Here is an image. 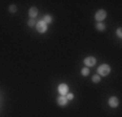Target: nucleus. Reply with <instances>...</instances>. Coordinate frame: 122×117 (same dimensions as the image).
Listing matches in <instances>:
<instances>
[{
	"instance_id": "nucleus-1",
	"label": "nucleus",
	"mask_w": 122,
	"mask_h": 117,
	"mask_svg": "<svg viewBox=\"0 0 122 117\" xmlns=\"http://www.w3.org/2000/svg\"><path fill=\"white\" fill-rule=\"evenodd\" d=\"M109 73H110V66L108 64H103L97 68V75H100V77H105Z\"/></svg>"
},
{
	"instance_id": "nucleus-2",
	"label": "nucleus",
	"mask_w": 122,
	"mask_h": 117,
	"mask_svg": "<svg viewBox=\"0 0 122 117\" xmlns=\"http://www.w3.org/2000/svg\"><path fill=\"white\" fill-rule=\"evenodd\" d=\"M107 17V12L104 9H99L96 13H95V20H96L97 22H103L104 20H105Z\"/></svg>"
},
{
	"instance_id": "nucleus-3",
	"label": "nucleus",
	"mask_w": 122,
	"mask_h": 117,
	"mask_svg": "<svg viewBox=\"0 0 122 117\" xmlns=\"http://www.w3.org/2000/svg\"><path fill=\"white\" fill-rule=\"evenodd\" d=\"M35 27H36L38 33H40V34H43V33H46V31H47V25H46V23H44V22L42 21V20H40V21H38V22H36Z\"/></svg>"
},
{
	"instance_id": "nucleus-4",
	"label": "nucleus",
	"mask_w": 122,
	"mask_h": 117,
	"mask_svg": "<svg viewBox=\"0 0 122 117\" xmlns=\"http://www.w3.org/2000/svg\"><path fill=\"white\" fill-rule=\"evenodd\" d=\"M83 63H85V65L87 68H90V66H94L95 64H96V58L94 56H87L85 60H83Z\"/></svg>"
},
{
	"instance_id": "nucleus-5",
	"label": "nucleus",
	"mask_w": 122,
	"mask_h": 117,
	"mask_svg": "<svg viewBox=\"0 0 122 117\" xmlns=\"http://www.w3.org/2000/svg\"><path fill=\"white\" fill-rule=\"evenodd\" d=\"M108 104H109V107H112V108H117L118 104H120V100H118L117 96H110L109 100H108Z\"/></svg>"
},
{
	"instance_id": "nucleus-6",
	"label": "nucleus",
	"mask_w": 122,
	"mask_h": 117,
	"mask_svg": "<svg viewBox=\"0 0 122 117\" xmlns=\"http://www.w3.org/2000/svg\"><path fill=\"white\" fill-rule=\"evenodd\" d=\"M57 90H59L60 95H64V96H65L66 94L69 92V86H68L66 83H61V85H59V89H57Z\"/></svg>"
},
{
	"instance_id": "nucleus-7",
	"label": "nucleus",
	"mask_w": 122,
	"mask_h": 117,
	"mask_svg": "<svg viewBox=\"0 0 122 117\" xmlns=\"http://www.w3.org/2000/svg\"><path fill=\"white\" fill-rule=\"evenodd\" d=\"M56 103L60 105V107H65L66 104H68V99L65 98L64 95H60L59 98H57V100H56Z\"/></svg>"
},
{
	"instance_id": "nucleus-8",
	"label": "nucleus",
	"mask_w": 122,
	"mask_h": 117,
	"mask_svg": "<svg viewBox=\"0 0 122 117\" xmlns=\"http://www.w3.org/2000/svg\"><path fill=\"white\" fill-rule=\"evenodd\" d=\"M29 16H30V18L35 20V17L38 16V8L36 7H31L30 9H29Z\"/></svg>"
},
{
	"instance_id": "nucleus-9",
	"label": "nucleus",
	"mask_w": 122,
	"mask_h": 117,
	"mask_svg": "<svg viewBox=\"0 0 122 117\" xmlns=\"http://www.w3.org/2000/svg\"><path fill=\"white\" fill-rule=\"evenodd\" d=\"M95 27H96V30H99V31H104L105 30V23H103V22H97L96 25H95Z\"/></svg>"
},
{
	"instance_id": "nucleus-10",
	"label": "nucleus",
	"mask_w": 122,
	"mask_h": 117,
	"mask_svg": "<svg viewBox=\"0 0 122 117\" xmlns=\"http://www.w3.org/2000/svg\"><path fill=\"white\" fill-rule=\"evenodd\" d=\"M42 21L44 22L46 25H48V23H51V22H52V17L49 16V14H46V16L43 17V20H42Z\"/></svg>"
},
{
	"instance_id": "nucleus-11",
	"label": "nucleus",
	"mask_w": 122,
	"mask_h": 117,
	"mask_svg": "<svg viewBox=\"0 0 122 117\" xmlns=\"http://www.w3.org/2000/svg\"><path fill=\"white\" fill-rule=\"evenodd\" d=\"M81 74L83 75V77H86V75L90 74V69L87 68V66H85V68H82V70H81Z\"/></svg>"
},
{
	"instance_id": "nucleus-12",
	"label": "nucleus",
	"mask_w": 122,
	"mask_h": 117,
	"mask_svg": "<svg viewBox=\"0 0 122 117\" xmlns=\"http://www.w3.org/2000/svg\"><path fill=\"white\" fill-rule=\"evenodd\" d=\"M8 11H9L10 13H16V12H17V5L16 4H10L9 8H8Z\"/></svg>"
},
{
	"instance_id": "nucleus-13",
	"label": "nucleus",
	"mask_w": 122,
	"mask_h": 117,
	"mask_svg": "<svg viewBox=\"0 0 122 117\" xmlns=\"http://www.w3.org/2000/svg\"><path fill=\"white\" fill-rule=\"evenodd\" d=\"M100 75H97V74H95V75H92V82H94V83H99V82H100Z\"/></svg>"
},
{
	"instance_id": "nucleus-14",
	"label": "nucleus",
	"mask_w": 122,
	"mask_h": 117,
	"mask_svg": "<svg viewBox=\"0 0 122 117\" xmlns=\"http://www.w3.org/2000/svg\"><path fill=\"white\" fill-rule=\"evenodd\" d=\"M27 25L30 26V27H33V26L36 25V21H35V20H33V18H30V20L27 21Z\"/></svg>"
},
{
	"instance_id": "nucleus-15",
	"label": "nucleus",
	"mask_w": 122,
	"mask_h": 117,
	"mask_svg": "<svg viewBox=\"0 0 122 117\" xmlns=\"http://www.w3.org/2000/svg\"><path fill=\"white\" fill-rule=\"evenodd\" d=\"M65 98L68 99V100H73V99H74V95H73V92H68V94L65 95Z\"/></svg>"
},
{
	"instance_id": "nucleus-16",
	"label": "nucleus",
	"mask_w": 122,
	"mask_h": 117,
	"mask_svg": "<svg viewBox=\"0 0 122 117\" xmlns=\"http://www.w3.org/2000/svg\"><path fill=\"white\" fill-rule=\"evenodd\" d=\"M116 34H117V37H118V38H121V37H122V29H121V27H118V29H117V31H116Z\"/></svg>"
}]
</instances>
